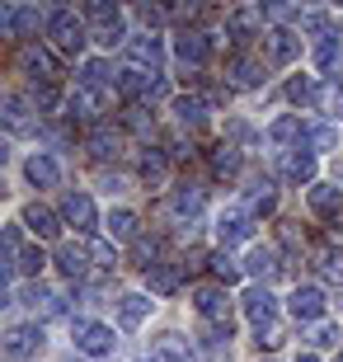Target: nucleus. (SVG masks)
Wrapping results in <instances>:
<instances>
[{"mask_svg": "<svg viewBox=\"0 0 343 362\" xmlns=\"http://www.w3.org/2000/svg\"><path fill=\"white\" fill-rule=\"evenodd\" d=\"M47 38H52L57 52L80 57V52H85V42H90V24H85V14H76L71 5H62V10L47 14Z\"/></svg>", "mask_w": 343, "mask_h": 362, "instance_id": "obj_1", "label": "nucleus"}, {"mask_svg": "<svg viewBox=\"0 0 343 362\" xmlns=\"http://www.w3.org/2000/svg\"><path fill=\"white\" fill-rule=\"evenodd\" d=\"M85 24H94L90 38L104 42V47H113V42L127 38V28H122V10L113 5V0H94V5H85Z\"/></svg>", "mask_w": 343, "mask_h": 362, "instance_id": "obj_2", "label": "nucleus"}, {"mask_svg": "<svg viewBox=\"0 0 343 362\" xmlns=\"http://www.w3.org/2000/svg\"><path fill=\"white\" fill-rule=\"evenodd\" d=\"M193 306H198L202 320L231 325V292H226L221 282H202V287H193Z\"/></svg>", "mask_w": 343, "mask_h": 362, "instance_id": "obj_3", "label": "nucleus"}, {"mask_svg": "<svg viewBox=\"0 0 343 362\" xmlns=\"http://www.w3.org/2000/svg\"><path fill=\"white\" fill-rule=\"evenodd\" d=\"M160 62H165V42H160L156 33H136V38H127V66L132 71L160 76Z\"/></svg>", "mask_w": 343, "mask_h": 362, "instance_id": "obj_4", "label": "nucleus"}, {"mask_svg": "<svg viewBox=\"0 0 343 362\" xmlns=\"http://www.w3.org/2000/svg\"><path fill=\"white\" fill-rule=\"evenodd\" d=\"M71 334H76V349L90 353V358H108L113 344H118L108 325H94V320H71Z\"/></svg>", "mask_w": 343, "mask_h": 362, "instance_id": "obj_5", "label": "nucleus"}, {"mask_svg": "<svg viewBox=\"0 0 343 362\" xmlns=\"http://www.w3.org/2000/svg\"><path fill=\"white\" fill-rule=\"evenodd\" d=\"M66 104H71V113H76V118H85V122H94V127H99V118L108 113V94L99 90V85H85V81H80L76 90H71Z\"/></svg>", "mask_w": 343, "mask_h": 362, "instance_id": "obj_6", "label": "nucleus"}, {"mask_svg": "<svg viewBox=\"0 0 343 362\" xmlns=\"http://www.w3.org/2000/svg\"><path fill=\"white\" fill-rule=\"evenodd\" d=\"M174 57H179V66H207L211 57V33H179L174 38Z\"/></svg>", "mask_w": 343, "mask_h": 362, "instance_id": "obj_7", "label": "nucleus"}, {"mask_svg": "<svg viewBox=\"0 0 343 362\" xmlns=\"http://www.w3.org/2000/svg\"><path fill=\"white\" fill-rule=\"evenodd\" d=\"M240 306H245V315H250L259 329H268V325H273V315H277V301H273V292H268L264 282H254L250 292L240 296Z\"/></svg>", "mask_w": 343, "mask_h": 362, "instance_id": "obj_8", "label": "nucleus"}, {"mask_svg": "<svg viewBox=\"0 0 343 362\" xmlns=\"http://www.w3.org/2000/svg\"><path fill=\"white\" fill-rule=\"evenodd\" d=\"M264 47H268V62H273V66H291V62L301 57V38H296L291 28H273V33H264Z\"/></svg>", "mask_w": 343, "mask_h": 362, "instance_id": "obj_9", "label": "nucleus"}, {"mask_svg": "<svg viewBox=\"0 0 343 362\" xmlns=\"http://www.w3.org/2000/svg\"><path fill=\"white\" fill-rule=\"evenodd\" d=\"M42 349V325H14L10 334H5V353L10 358H33V353Z\"/></svg>", "mask_w": 343, "mask_h": 362, "instance_id": "obj_10", "label": "nucleus"}, {"mask_svg": "<svg viewBox=\"0 0 343 362\" xmlns=\"http://www.w3.org/2000/svg\"><path fill=\"white\" fill-rule=\"evenodd\" d=\"M38 24H42V14L33 10V5H5V10H0V28H5L10 38H24V33H33Z\"/></svg>", "mask_w": 343, "mask_h": 362, "instance_id": "obj_11", "label": "nucleus"}, {"mask_svg": "<svg viewBox=\"0 0 343 362\" xmlns=\"http://www.w3.org/2000/svg\"><path fill=\"white\" fill-rule=\"evenodd\" d=\"M254 235V221H250V212H221L216 216V240L231 250V245H240V240H250Z\"/></svg>", "mask_w": 343, "mask_h": 362, "instance_id": "obj_12", "label": "nucleus"}, {"mask_svg": "<svg viewBox=\"0 0 343 362\" xmlns=\"http://www.w3.org/2000/svg\"><path fill=\"white\" fill-rule=\"evenodd\" d=\"M287 306H291V315H296L301 325H310V320L325 315V292H320V287H296Z\"/></svg>", "mask_w": 343, "mask_h": 362, "instance_id": "obj_13", "label": "nucleus"}, {"mask_svg": "<svg viewBox=\"0 0 343 362\" xmlns=\"http://www.w3.org/2000/svg\"><path fill=\"white\" fill-rule=\"evenodd\" d=\"M62 216H66L76 230H94V221H99L90 193H66V202H62Z\"/></svg>", "mask_w": 343, "mask_h": 362, "instance_id": "obj_14", "label": "nucleus"}, {"mask_svg": "<svg viewBox=\"0 0 343 362\" xmlns=\"http://www.w3.org/2000/svg\"><path fill=\"white\" fill-rule=\"evenodd\" d=\"M19 62H24V71L33 76V81H42V85L57 81V57L47 52V47H24V57H19Z\"/></svg>", "mask_w": 343, "mask_h": 362, "instance_id": "obj_15", "label": "nucleus"}, {"mask_svg": "<svg viewBox=\"0 0 343 362\" xmlns=\"http://www.w3.org/2000/svg\"><path fill=\"white\" fill-rule=\"evenodd\" d=\"M24 175H28V184L33 188H57V179H62V165L52 160V156H28V165H24Z\"/></svg>", "mask_w": 343, "mask_h": 362, "instance_id": "obj_16", "label": "nucleus"}, {"mask_svg": "<svg viewBox=\"0 0 343 362\" xmlns=\"http://www.w3.org/2000/svg\"><path fill=\"white\" fill-rule=\"evenodd\" d=\"M174 122L188 127V132H198L202 122H207V104H202L198 94H179V99H174Z\"/></svg>", "mask_w": 343, "mask_h": 362, "instance_id": "obj_17", "label": "nucleus"}, {"mask_svg": "<svg viewBox=\"0 0 343 362\" xmlns=\"http://www.w3.org/2000/svg\"><path fill=\"white\" fill-rule=\"evenodd\" d=\"M282 175H287L291 184H310V179H315V156L301 151V146H291L287 156H282Z\"/></svg>", "mask_w": 343, "mask_h": 362, "instance_id": "obj_18", "label": "nucleus"}, {"mask_svg": "<svg viewBox=\"0 0 343 362\" xmlns=\"http://www.w3.org/2000/svg\"><path fill=\"white\" fill-rule=\"evenodd\" d=\"M310 212L325 216V221H334V216L343 212V193H339V184H315V188H310Z\"/></svg>", "mask_w": 343, "mask_h": 362, "instance_id": "obj_19", "label": "nucleus"}, {"mask_svg": "<svg viewBox=\"0 0 343 362\" xmlns=\"http://www.w3.org/2000/svg\"><path fill=\"white\" fill-rule=\"evenodd\" d=\"M151 362H193V353H188V339L160 334L156 344H151Z\"/></svg>", "mask_w": 343, "mask_h": 362, "instance_id": "obj_20", "label": "nucleus"}, {"mask_svg": "<svg viewBox=\"0 0 343 362\" xmlns=\"http://www.w3.org/2000/svg\"><path fill=\"white\" fill-rule=\"evenodd\" d=\"M170 212L179 216V221H184V216L193 221V216L202 212V188L198 184H179V188H174V198H170Z\"/></svg>", "mask_w": 343, "mask_h": 362, "instance_id": "obj_21", "label": "nucleus"}, {"mask_svg": "<svg viewBox=\"0 0 343 362\" xmlns=\"http://www.w3.org/2000/svg\"><path fill=\"white\" fill-rule=\"evenodd\" d=\"M179 282H184V273L174 269V264H156V269H146V287L156 296H174L179 292Z\"/></svg>", "mask_w": 343, "mask_h": 362, "instance_id": "obj_22", "label": "nucleus"}, {"mask_svg": "<svg viewBox=\"0 0 343 362\" xmlns=\"http://www.w3.org/2000/svg\"><path fill=\"white\" fill-rule=\"evenodd\" d=\"M226 76L236 85H245V90H254V85H264V62H259V57H236V62L226 66Z\"/></svg>", "mask_w": 343, "mask_h": 362, "instance_id": "obj_23", "label": "nucleus"}, {"mask_svg": "<svg viewBox=\"0 0 343 362\" xmlns=\"http://www.w3.org/2000/svg\"><path fill=\"white\" fill-rule=\"evenodd\" d=\"M24 226L33 230V235H38V240H57V212H47V207H38V202H33V207H24Z\"/></svg>", "mask_w": 343, "mask_h": 362, "instance_id": "obj_24", "label": "nucleus"}, {"mask_svg": "<svg viewBox=\"0 0 343 362\" xmlns=\"http://www.w3.org/2000/svg\"><path fill=\"white\" fill-rule=\"evenodd\" d=\"M151 315V296H141V292H127L118 301V320H122V329H136V325Z\"/></svg>", "mask_w": 343, "mask_h": 362, "instance_id": "obj_25", "label": "nucleus"}, {"mask_svg": "<svg viewBox=\"0 0 343 362\" xmlns=\"http://www.w3.org/2000/svg\"><path fill=\"white\" fill-rule=\"evenodd\" d=\"M277 269H282V264H277V250H268V245H254V255L245 259V273L259 278V282H268Z\"/></svg>", "mask_w": 343, "mask_h": 362, "instance_id": "obj_26", "label": "nucleus"}, {"mask_svg": "<svg viewBox=\"0 0 343 362\" xmlns=\"http://www.w3.org/2000/svg\"><path fill=\"white\" fill-rule=\"evenodd\" d=\"M90 151L99 156V160H108V156H118V151H122V132H113L108 122H99V127L90 132Z\"/></svg>", "mask_w": 343, "mask_h": 362, "instance_id": "obj_27", "label": "nucleus"}, {"mask_svg": "<svg viewBox=\"0 0 343 362\" xmlns=\"http://www.w3.org/2000/svg\"><path fill=\"white\" fill-rule=\"evenodd\" d=\"M315 66L325 71V76H343V42L339 38H325L315 47Z\"/></svg>", "mask_w": 343, "mask_h": 362, "instance_id": "obj_28", "label": "nucleus"}, {"mask_svg": "<svg viewBox=\"0 0 343 362\" xmlns=\"http://www.w3.org/2000/svg\"><path fill=\"white\" fill-rule=\"evenodd\" d=\"M57 264H62L66 278H85V269H90V250H80V245H62V250H57Z\"/></svg>", "mask_w": 343, "mask_h": 362, "instance_id": "obj_29", "label": "nucleus"}, {"mask_svg": "<svg viewBox=\"0 0 343 362\" xmlns=\"http://www.w3.org/2000/svg\"><path fill=\"white\" fill-rule=\"evenodd\" d=\"M5 127H10L14 136H19V132H33V118H28V104L19 99V94H10V99H5Z\"/></svg>", "mask_w": 343, "mask_h": 362, "instance_id": "obj_30", "label": "nucleus"}, {"mask_svg": "<svg viewBox=\"0 0 343 362\" xmlns=\"http://www.w3.org/2000/svg\"><path fill=\"white\" fill-rule=\"evenodd\" d=\"M259 24H264V10H231V19H226V28H231L236 38H250Z\"/></svg>", "mask_w": 343, "mask_h": 362, "instance_id": "obj_31", "label": "nucleus"}, {"mask_svg": "<svg viewBox=\"0 0 343 362\" xmlns=\"http://www.w3.org/2000/svg\"><path fill=\"white\" fill-rule=\"evenodd\" d=\"M108 235H113V240H136V216L127 212V207L108 212Z\"/></svg>", "mask_w": 343, "mask_h": 362, "instance_id": "obj_32", "label": "nucleus"}, {"mask_svg": "<svg viewBox=\"0 0 343 362\" xmlns=\"http://www.w3.org/2000/svg\"><path fill=\"white\" fill-rule=\"evenodd\" d=\"M236 170H240V151L236 146H216L211 151V175L216 179H231Z\"/></svg>", "mask_w": 343, "mask_h": 362, "instance_id": "obj_33", "label": "nucleus"}, {"mask_svg": "<svg viewBox=\"0 0 343 362\" xmlns=\"http://www.w3.org/2000/svg\"><path fill=\"white\" fill-rule=\"evenodd\" d=\"M287 99L291 104H320V90H315L310 76H291L287 81Z\"/></svg>", "mask_w": 343, "mask_h": 362, "instance_id": "obj_34", "label": "nucleus"}, {"mask_svg": "<svg viewBox=\"0 0 343 362\" xmlns=\"http://www.w3.org/2000/svg\"><path fill=\"white\" fill-rule=\"evenodd\" d=\"M315 269L330 282H343V250H315Z\"/></svg>", "mask_w": 343, "mask_h": 362, "instance_id": "obj_35", "label": "nucleus"}, {"mask_svg": "<svg viewBox=\"0 0 343 362\" xmlns=\"http://www.w3.org/2000/svg\"><path fill=\"white\" fill-rule=\"evenodd\" d=\"M268 136H273V141H282V146H291V141H301V118H277L273 127H268Z\"/></svg>", "mask_w": 343, "mask_h": 362, "instance_id": "obj_36", "label": "nucleus"}, {"mask_svg": "<svg viewBox=\"0 0 343 362\" xmlns=\"http://www.w3.org/2000/svg\"><path fill=\"white\" fill-rule=\"evenodd\" d=\"M165 170H170V160H165L160 151H146V156H141V179H146V184H160Z\"/></svg>", "mask_w": 343, "mask_h": 362, "instance_id": "obj_37", "label": "nucleus"}, {"mask_svg": "<svg viewBox=\"0 0 343 362\" xmlns=\"http://www.w3.org/2000/svg\"><path fill=\"white\" fill-rule=\"evenodd\" d=\"M42 264H47V259H42L38 245H24V250H19V273H24V278H38Z\"/></svg>", "mask_w": 343, "mask_h": 362, "instance_id": "obj_38", "label": "nucleus"}, {"mask_svg": "<svg viewBox=\"0 0 343 362\" xmlns=\"http://www.w3.org/2000/svg\"><path fill=\"white\" fill-rule=\"evenodd\" d=\"M108 71H113V66H108L104 57H94V62H85V85H99V90H104L108 81H118V76H108Z\"/></svg>", "mask_w": 343, "mask_h": 362, "instance_id": "obj_39", "label": "nucleus"}, {"mask_svg": "<svg viewBox=\"0 0 343 362\" xmlns=\"http://www.w3.org/2000/svg\"><path fill=\"white\" fill-rule=\"evenodd\" d=\"M211 273H216V282H221V287H231V282L240 278V264L231 255H216V259H211Z\"/></svg>", "mask_w": 343, "mask_h": 362, "instance_id": "obj_40", "label": "nucleus"}, {"mask_svg": "<svg viewBox=\"0 0 343 362\" xmlns=\"http://www.w3.org/2000/svg\"><path fill=\"white\" fill-rule=\"evenodd\" d=\"M33 104H38L42 113H57V108H62V90H57V81L52 85H38V90H33Z\"/></svg>", "mask_w": 343, "mask_h": 362, "instance_id": "obj_41", "label": "nucleus"}, {"mask_svg": "<svg viewBox=\"0 0 343 362\" xmlns=\"http://www.w3.org/2000/svg\"><path fill=\"white\" fill-rule=\"evenodd\" d=\"M85 250H90V259L99 264V269H118V250H113L108 240H94V245H85Z\"/></svg>", "mask_w": 343, "mask_h": 362, "instance_id": "obj_42", "label": "nucleus"}, {"mask_svg": "<svg viewBox=\"0 0 343 362\" xmlns=\"http://www.w3.org/2000/svg\"><path fill=\"white\" fill-rule=\"evenodd\" d=\"M136 259H141V269H156V259H160L156 235H136Z\"/></svg>", "mask_w": 343, "mask_h": 362, "instance_id": "obj_43", "label": "nucleus"}, {"mask_svg": "<svg viewBox=\"0 0 343 362\" xmlns=\"http://www.w3.org/2000/svg\"><path fill=\"white\" fill-rule=\"evenodd\" d=\"M306 141H310L315 151H334V146H339V132H334V127H310Z\"/></svg>", "mask_w": 343, "mask_h": 362, "instance_id": "obj_44", "label": "nucleus"}, {"mask_svg": "<svg viewBox=\"0 0 343 362\" xmlns=\"http://www.w3.org/2000/svg\"><path fill=\"white\" fill-rule=\"evenodd\" d=\"M296 24H301L306 33H325V28H330V14L325 10H306V14H296Z\"/></svg>", "mask_w": 343, "mask_h": 362, "instance_id": "obj_45", "label": "nucleus"}, {"mask_svg": "<svg viewBox=\"0 0 343 362\" xmlns=\"http://www.w3.org/2000/svg\"><path fill=\"white\" fill-rule=\"evenodd\" d=\"M250 212H254V216L273 212V188H268V184H259V188L250 193Z\"/></svg>", "mask_w": 343, "mask_h": 362, "instance_id": "obj_46", "label": "nucleus"}, {"mask_svg": "<svg viewBox=\"0 0 343 362\" xmlns=\"http://www.w3.org/2000/svg\"><path fill=\"white\" fill-rule=\"evenodd\" d=\"M320 108L325 113H343V85H325L320 90Z\"/></svg>", "mask_w": 343, "mask_h": 362, "instance_id": "obj_47", "label": "nucleus"}, {"mask_svg": "<svg viewBox=\"0 0 343 362\" xmlns=\"http://www.w3.org/2000/svg\"><path fill=\"white\" fill-rule=\"evenodd\" d=\"M339 325H320V329H315V344H320V349H339Z\"/></svg>", "mask_w": 343, "mask_h": 362, "instance_id": "obj_48", "label": "nucleus"}, {"mask_svg": "<svg viewBox=\"0 0 343 362\" xmlns=\"http://www.w3.org/2000/svg\"><path fill=\"white\" fill-rule=\"evenodd\" d=\"M141 19H146V24H160V19H165V10H151V5H141Z\"/></svg>", "mask_w": 343, "mask_h": 362, "instance_id": "obj_49", "label": "nucleus"}, {"mask_svg": "<svg viewBox=\"0 0 343 362\" xmlns=\"http://www.w3.org/2000/svg\"><path fill=\"white\" fill-rule=\"evenodd\" d=\"M296 362H320V358H315V353H301V358H296Z\"/></svg>", "mask_w": 343, "mask_h": 362, "instance_id": "obj_50", "label": "nucleus"}, {"mask_svg": "<svg viewBox=\"0 0 343 362\" xmlns=\"http://www.w3.org/2000/svg\"><path fill=\"white\" fill-rule=\"evenodd\" d=\"M339 362H343V353H339Z\"/></svg>", "mask_w": 343, "mask_h": 362, "instance_id": "obj_51", "label": "nucleus"}]
</instances>
